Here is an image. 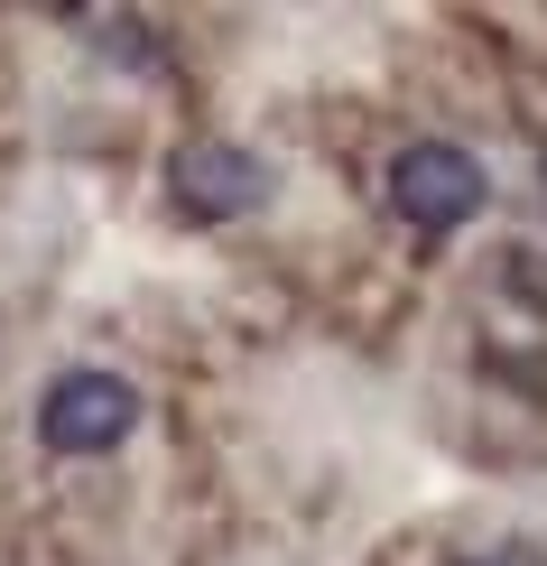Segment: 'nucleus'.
I'll list each match as a JSON object with an SVG mask.
<instances>
[{"instance_id": "f257e3e1", "label": "nucleus", "mask_w": 547, "mask_h": 566, "mask_svg": "<svg viewBox=\"0 0 547 566\" xmlns=\"http://www.w3.org/2000/svg\"><path fill=\"white\" fill-rule=\"evenodd\" d=\"M483 196H492V168L473 149H455V139H409V149L390 158V214L409 232H427V242L473 223Z\"/></svg>"}, {"instance_id": "f03ea898", "label": "nucleus", "mask_w": 547, "mask_h": 566, "mask_svg": "<svg viewBox=\"0 0 547 566\" xmlns=\"http://www.w3.org/2000/svg\"><path fill=\"white\" fill-rule=\"evenodd\" d=\"M139 428V390L122 381V371L84 363V371H56L38 399V446L46 455H112Z\"/></svg>"}, {"instance_id": "7ed1b4c3", "label": "nucleus", "mask_w": 547, "mask_h": 566, "mask_svg": "<svg viewBox=\"0 0 547 566\" xmlns=\"http://www.w3.org/2000/svg\"><path fill=\"white\" fill-rule=\"evenodd\" d=\"M270 158L242 149V139H186V149L168 158V205L186 223H242L270 205Z\"/></svg>"}, {"instance_id": "20e7f679", "label": "nucleus", "mask_w": 547, "mask_h": 566, "mask_svg": "<svg viewBox=\"0 0 547 566\" xmlns=\"http://www.w3.org/2000/svg\"><path fill=\"white\" fill-rule=\"evenodd\" d=\"M455 566H547L529 538H502V548H473V557H455Z\"/></svg>"}]
</instances>
